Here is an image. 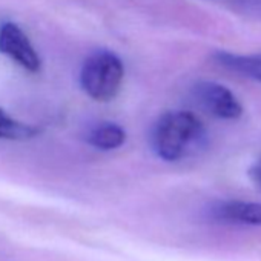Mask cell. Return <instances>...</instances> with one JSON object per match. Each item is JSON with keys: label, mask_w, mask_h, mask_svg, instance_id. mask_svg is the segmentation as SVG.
<instances>
[{"label": "cell", "mask_w": 261, "mask_h": 261, "mask_svg": "<svg viewBox=\"0 0 261 261\" xmlns=\"http://www.w3.org/2000/svg\"><path fill=\"white\" fill-rule=\"evenodd\" d=\"M206 129L201 120L189 111L165 112L154 124L151 145L166 162H178L194 155L204 146Z\"/></svg>", "instance_id": "1"}, {"label": "cell", "mask_w": 261, "mask_h": 261, "mask_svg": "<svg viewBox=\"0 0 261 261\" xmlns=\"http://www.w3.org/2000/svg\"><path fill=\"white\" fill-rule=\"evenodd\" d=\"M124 75L121 60L109 53L98 51L86 59L80 71V85L94 100H112L121 86Z\"/></svg>", "instance_id": "2"}, {"label": "cell", "mask_w": 261, "mask_h": 261, "mask_svg": "<svg viewBox=\"0 0 261 261\" xmlns=\"http://www.w3.org/2000/svg\"><path fill=\"white\" fill-rule=\"evenodd\" d=\"M209 215L226 224L261 226V203L243 200H224L211 206Z\"/></svg>", "instance_id": "5"}, {"label": "cell", "mask_w": 261, "mask_h": 261, "mask_svg": "<svg viewBox=\"0 0 261 261\" xmlns=\"http://www.w3.org/2000/svg\"><path fill=\"white\" fill-rule=\"evenodd\" d=\"M214 59L224 69L261 83V54H233L218 51L214 54Z\"/></svg>", "instance_id": "6"}, {"label": "cell", "mask_w": 261, "mask_h": 261, "mask_svg": "<svg viewBox=\"0 0 261 261\" xmlns=\"http://www.w3.org/2000/svg\"><path fill=\"white\" fill-rule=\"evenodd\" d=\"M194 98L206 112L223 120H237L243 115L238 97L224 85L217 82H200L194 86Z\"/></svg>", "instance_id": "3"}, {"label": "cell", "mask_w": 261, "mask_h": 261, "mask_svg": "<svg viewBox=\"0 0 261 261\" xmlns=\"http://www.w3.org/2000/svg\"><path fill=\"white\" fill-rule=\"evenodd\" d=\"M0 53L8 56L30 72L40 69V57L31 45L27 34L16 23H4L0 27Z\"/></svg>", "instance_id": "4"}, {"label": "cell", "mask_w": 261, "mask_h": 261, "mask_svg": "<svg viewBox=\"0 0 261 261\" xmlns=\"http://www.w3.org/2000/svg\"><path fill=\"white\" fill-rule=\"evenodd\" d=\"M249 177H250L252 183L258 189H261V157L258 160H255L252 163V166L249 168Z\"/></svg>", "instance_id": "10"}, {"label": "cell", "mask_w": 261, "mask_h": 261, "mask_svg": "<svg viewBox=\"0 0 261 261\" xmlns=\"http://www.w3.org/2000/svg\"><path fill=\"white\" fill-rule=\"evenodd\" d=\"M40 134V129L33 124L22 123L10 117L4 109H0V139L4 140H28Z\"/></svg>", "instance_id": "8"}, {"label": "cell", "mask_w": 261, "mask_h": 261, "mask_svg": "<svg viewBox=\"0 0 261 261\" xmlns=\"http://www.w3.org/2000/svg\"><path fill=\"white\" fill-rule=\"evenodd\" d=\"M126 140V133L115 123H100L88 133V143L97 149L111 151L120 148Z\"/></svg>", "instance_id": "7"}, {"label": "cell", "mask_w": 261, "mask_h": 261, "mask_svg": "<svg viewBox=\"0 0 261 261\" xmlns=\"http://www.w3.org/2000/svg\"><path fill=\"white\" fill-rule=\"evenodd\" d=\"M238 17L261 22V0H211Z\"/></svg>", "instance_id": "9"}]
</instances>
